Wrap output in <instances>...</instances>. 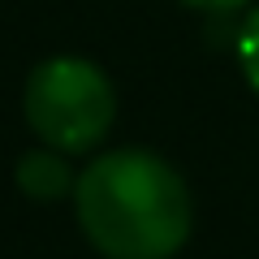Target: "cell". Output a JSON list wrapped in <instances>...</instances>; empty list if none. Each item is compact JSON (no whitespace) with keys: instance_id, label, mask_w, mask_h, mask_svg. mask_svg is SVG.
I'll return each instance as SVG.
<instances>
[{"instance_id":"obj_1","label":"cell","mask_w":259,"mask_h":259,"mask_svg":"<svg viewBox=\"0 0 259 259\" xmlns=\"http://www.w3.org/2000/svg\"><path fill=\"white\" fill-rule=\"evenodd\" d=\"M78 221L108 259H168L190 238V194L160 156L112 151L78 177Z\"/></svg>"},{"instance_id":"obj_2","label":"cell","mask_w":259,"mask_h":259,"mask_svg":"<svg viewBox=\"0 0 259 259\" xmlns=\"http://www.w3.org/2000/svg\"><path fill=\"white\" fill-rule=\"evenodd\" d=\"M112 87L108 78L82 56H56L30 74L26 87V117L39 139L61 151H87L104 139L112 121Z\"/></svg>"},{"instance_id":"obj_3","label":"cell","mask_w":259,"mask_h":259,"mask_svg":"<svg viewBox=\"0 0 259 259\" xmlns=\"http://www.w3.org/2000/svg\"><path fill=\"white\" fill-rule=\"evenodd\" d=\"M18 186L30 199H56V194L69 186V168H65V160L35 151V156H26L18 164Z\"/></svg>"},{"instance_id":"obj_4","label":"cell","mask_w":259,"mask_h":259,"mask_svg":"<svg viewBox=\"0 0 259 259\" xmlns=\"http://www.w3.org/2000/svg\"><path fill=\"white\" fill-rule=\"evenodd\" d=\"M238 61H242V74L246 82L259 91V9L242 22V35H238Z\"/></svg>"},{"instance_id":"obj_5","label":"cell","mask_w":259,"mask_h":259,"mask_svg":"<svg viewBox=\"0 0 259 259\" xmlns=\"http://www.w3.org/2000/svg\"><path fill=\"white\" fill-rule=\"evenodd\" d=\"M186 5H194V9H207V13H225V9H238V5H246V0H186Z\"/></svg>"}]
</instances>
